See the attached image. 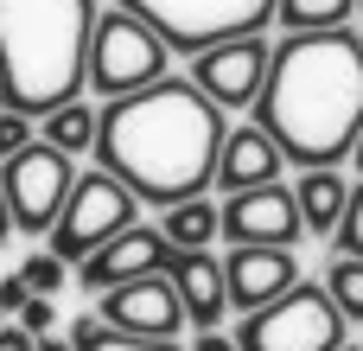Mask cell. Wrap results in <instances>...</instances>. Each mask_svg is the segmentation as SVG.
<instances>
[{"label":"cell","instance_id":"6da1fadb","mask_svg":"<svg viewBox=\"0 0 363 351\" xmlns=\"http://www.w3.org/2000/svg\"><path fill=\"white\" fill-rule=\"evenodd\" d=\"M223 109L191 90V77H160L153 90L115 96L96 109V166L121 179L140 205H185L217 185V147H223Z\"/></svg>","mask_w":363,"mask_h":351},{"label":"cell","instance_id":"7a4b0ae2","mask_svg":"<svg viewBox=\"0 0 363 351\" xmlns=\"http://www.w3.org/2000/svg\"><path fill=\"white\" fill-rule=\"evenodd\" d=\"M255 128L300 173L351 160V147L363 134V38L351 26L287 32L268 58Z\"/></svg>","mask_w":363,"mask_h":351},{"label":"cell","instance_id":"3957f363","mask_svg":"<svg viewBox=\"0 0 363 351\" xmlns=\"http://www.w3.org/2000/svg\"><path fill=\"white\" fill-rule=\"evenodd\" d=\"M89 0H0V109L51 115L89 83Z\"/></svg>","mask_w":363,"mask_h":351},{"label":"cell","instance_id":"277c9868","mask_svg":"<svg viewBox=\"0 0 363 351\" xmlns=\"http://www.w3.org/2000/svg\"><path fill=\"white\" fill-rule=\"evenodd\" d=\"M160 77H172V51L166 38L134 19V13H96V32H89V90L96 96H134V90H153Z\"/></svg>","mask_w":363,"mask_h":351},{"label":"cell","instance_id":"5b68a950","mask_svg":"<svg viewBox=\"0 0 363 351\" xmlns=\"http://www.w3.org/2000/svg\"><path fill=\"white\" fill-rule=\"evenodd\" d=\"M121 13L147 19V26L166 38V51L198 58V51H211V45H223V38L262 32V26L274 19V0H121Z\"/></svg>","mask_w":363,"mask_h":351},{"label":"cell","instance_id":"8992f818","mask_svg":"<svg viewBox=\"0 0 363 351\" xmlns=\"http://www.w3.org/2000/svg\"><path fill=\"white\" fill-rule=\"evenodd\" d=\"M345 345V313L325 301L319 281H294L281 301L242 313L236 351H338Z\"/></svg>","mask_w":363,"mask_h":351},{"label":"cell","instance_id":"52a82bcc","mask_svg":"<svg viewBox=\"0 0 363 351\" xmlns=\"http://www.w3.org/2000/svg\"><path fill=\"white\" fill-rule=\"evenodd\" d=\"M128 224H140V198L121 185V179H108L102 166L96 173H77V185H70V198H64V211H57V224H51V256L57 262H89L102 243H115Z\"/></svg>","mask_w":363,"mask_h":351},{"label":"cell","instance_id":"ba28073f","mask_svg":"<svg viewBox=\"0 0 363 351\" xmlns=\"http://www.w3.org/2000/svg\"><path fill=\"white\" fill-rule=\"evenodd\" d=\"M70 185H77V160L57 153L51 141H26L13 160H0V192L13 205V230H26V237L57 224Z\"/></svg>","mask_w":363,"mask_h":351},{"label":"cell","instance_id":"9c48e42d","mask_svg":"<svg viewBox=\"0 0 363 351\" xmlns=\"http://www.w3.org/2000/svg\"><path fill=\"white\" fill-rule=\"evenodd\" d=\"M217 237H230V249H294L306 237L294 185H262V192H230L217 205Z\"/></svg>","mask_w":363,"mask_h":351},{"label":"cell","instance_id":"30bf717a","mask_svg":"<svg viewBox=\"0 0 363 351\" xmlns=\"http://www.w3.org/2000/svg\"><path fill=\"white\" fill-rule=\"evenodd\" d=\"M268 58H274V45H262V32L223 38L191 58V90H204L217 109H255L262 83H268Z\"/></svg>","mask_w":363,"mask_h":351},{"label":"cell","instance_id":"8fae6325","mask_svg":"<svg viewBox=\"0 0 363 351\" xmlns=\"http://www.w3.org/2000/svg\"><path fill=\"white\" fill-rule=\"evenodd\" d=\"M96 320L115 326V333H128V339H179L185 333V307H179V294H172L166 275H140L128 288H108Z\"/></svg>","mask_w":363,"mask_h":351},{"label":"cell","instance_id":"7c38bea8","mask_svg":"<svg viewBox=\"0 0 363 351\" xmlns=\"http://www.w3.org/2000/svg\"><path fill=\"white\" fill-rule=\"evenodd\" d=\"M172 262V243L160 237V224H128L115 243H102L89 262H83V294H108V288H128L140 275H166Z\"/></svg>","mask_w":363,"mask_h":351},{"label":"cell","instance_id":"4fadbf2b","mask_svg":"<svg viewBox=\"0 0 363 351\" xmlns=\"http://www.w3.org/2000/svg\"><path fill=\"white\" fill-rule=\"evenodd\" d=\"M294 281H300L294 249H230L223 256V294H230L236 313H255V307L281 301Z\"/></svg>","mask_w":363,"mask_h":351},{"label":"cell","instance_id":"5bb4252c","mask_svg":"<svg viewBox=\"0 0 363 351\" xmlns=\"http://www.w3.org/2000/svg\"><path fill=\"white\" fill-rule=\"evenodd\" d=\"M281 173H287V160L255 122L223 128V147H217V185L223 192H262V185H281Z\"/></svg>","mask_w":363,"mask_h":351},{"label":"cell","instance_id":"9a60e30c","mask_svg":"<svg viewBox=\"0 0 363 351\" xmlns=\"http://www.w3.org/2000/svg\"><path fill=\"white\" fill-rule=\"evenodd\" d=\"M166 281H172V294H179V307H185V326L217 333V320L230 313V294H223V262H217L211 249H172Z\"/></svg>","mask_w":363,"mask_h":351},{"label":"cell","instance_id":"2e32d148","mask_svg":"<svg viewBox=\"0 0 363 351\" xmlns=\"http://www.w3.org/2000/svg\"><path fill=\"white\" fill-rule=\"evenodd\" d=\"M294 205H300V224H306L313 237H332L338 217H345V205H351V185H345V173L313 166V173L294 179Z\"/></svg>","mask_w":363,"mask_h":351},{"label":"cell","instance_id":"e0dca14e","mask_svg":"<svg viewBox=\"0 0 363 351\" xmlns=\"http://www.w3.org/2000/svg\"><path fill=\"white\" fill-rule=\"evenodd\" d=\"M38 141H51L57 153H89L96 147V109L77 96V102H64V109H51V115H38Z\"/></svg>","mask_w":363,"mask_h":351},{"label":"cell","instance_id":"ac0fdd59","mask_svg":"<svg viewBox=\"0 0 363 351\" xmlns=\"http://www.w3.org/2000/svg\"><path fill=\"white\" fill-rule=\"evenodd\" d=\"M160 237H166L172 249H211V237H217V205H211V198H185V205H172L166 224H160Z\"/></svg>","mask_w":363,"mask_h":351},{"label":"cell","instance_id":"d6986e66","mask_svg":"<svg viewBox=\"0 0 363 351\" xmlns=\"http://www.w3.org/2000/svg\"><path fill=\"white\" fill-rule=\"evenodd\" d=\"M357 13V0H274V19L287 32H332Z\"/></svg>","mask_w":363,"mask_h":351},{"label":"cell","instance_id":"ffe728a7","mask_svg":"<svg viewBox=\"0 0 363 351\" xmlns=\"http://www.w3.org/2000/svg\"><path fill=\"white\" fill-rule=\"evenodd\" d=\"M70 351H185V345H179V339H128V333L102 326L96 313H83V320L70 326Z\"/></svg>","mask_w":363,"mask_h":351},{"label":"cell","instance_id":"44dd1931","mask_svg":"<svg viewBox=\"0 0 363 351\" xmlns=\"http://www.w3.org/2000/svg\"><path fill=\"white\" fill-rule=\"evenodd\" d=\"M325 301L345 313V326H363V262L357 256H332V269H325Z\"/></svg>","mask_w":363,"mask_h":351},{"label":"cell","instance_id":"7402d4cb","mask_svg":"<svg viewBox=\"0 0 363 351\" xmlns=\"http://www.w3.org/2000/svg\"><path fill=\"white\" fill-rule=\"evenodd\" d=\"M13 275H19V281H26L32 294H45V301H51V294H57V288L70 281V262H57L51 249H38V256H26V262H19Z\"/></svg>","mask_w":363,"mask_h":351},{"label":"cell","instance_id":"603a6c76","mask_svg":"<svg viewBox=\"0 0 363 351\" xmlns=\"http://www.w3.org/2000/svg\"><path fill=\"white\" fill-rule=\"evenodd\" d=\"M332 243H338V256H357V262H363V179L351 185V205H345V217H338Z\"/></svg>","mask_w":363,"mask_h":351},{"label":"cell","instance_id":"cb8c5ba5","mask_svg":"<svg viewBox=\"0 0 363 351\" xmlns=\"http://www.w3.org/2000/svg\"><path fill=\"white\" fill-rule=\"evenodd\" d=\"M13 326H19V333H26V339H45V333H51V326H57V307H51V301H45V294H32V301H26V307H19V313H13Z\"/></svg>","mask_w":363,"mask_h":351},{"label":"cell","instance_id":"d4e9b609","mask_svg":"<svg viewBox=\"0 0 363 351\" xmlns=\"http://www.w3.org/2000/svg\"><path fill=\"white\" fill-rule=\"evenodd\" d=\"M26 141H32V122H26V115H13V109H0V160H13Z\"/></svg>","mask_w":363,"mask_h":351},{"label":"cell","instance_id":"484cf974","mask_svg":"<svg viewBox=\"0 0 363 351\" xmlns=\"http://www.w3.org/2000/svg\"><path fill=\"white\" fill-rule=\"evenodd\" d=\"M26 301H32V288H26V281H19V275H6V281H0V313H6V320H13V313H19V307H26Z\"/></svg>","mask_w":363,"mask_h":351},{"label":"cell","instance_id":"4316f807","mask_svg":"<svg viewBox=\"0 0 363 351\" xmlns=\"http://www.w3.org/2000/svg\"><path fill=\"white\" fill-rule=\"evenodd\" d=\"M191 351H236V339H230V333H198Z\"/></svg>","mask_w":363,"mask_h":351},{"label":"cell","instance_id":"83f0119b","mask_svg":"<svg viewBox=\"0 0 363 351\" xmlns=\"http://www.w3.org/2000/svg\"><path fill=\"white\" fill-rule=\"evenodd\" d=\"M0 351H32V339H26L19 326H0Z\"/></svg>","mask_w":363,"mask_h":351},{"label":"cell","instance_id":"f1b7e54d","mask_svg":"<svg viewBox=\"0 0 363 351\" xmlns=\"http://www.w3.org/2000/svg\"><path fill=\"white\" fill-rule=\"evenodd\" d=\"M13 237V205H6V192H0V243Z\"/></svg>","mask_w":363,"mask_h":351},{"label":"cell","instance_id":"f546056e","mask_svg":"<svg viewBox=\"0 0 363 351\" xmlns=\"http://www.w3.org/2000/svg\"><path fill=\"white\" fill-rule=\"evenodd\" d=\"M32 351H70V339H51L45 333V339H32Z\"/></svg>","mask_w":363,"mask_h":351},{"label":"cell","instance_id":"4dcf8cb0","mask_svg":"<svg viewBox=\"0 0 363 351\" xmlns=\"http://www.w3.org/2000/svg\"><path fill=\"white\" fill-rule=\"evenodd\" d=\"M351 166H357V173H363V134H357V147H351Z\"/></svg>","mask_w":363,"mask_h":351},{"label":"cell","instance_id":"1f68e13d","mask_svg":"<svg viewBox=\"0 0 363 351\" xmlns=\"http://www.w3.org/2000/svg\"><path fill=\"white\" fill-rule=\"evenodd\" d=\"M338 351H363V345H351V339H345V345H338Z\"/></svg>","mask_w":363,"mask_h":351},{"label":"cell","instance_id":"d6a6232c","mask_svg":"<svg viewBox=\"0 0 363 351\" xmlns=\"http://www.w3.org/2000/svg\"><path fill=\"white\" fill-rule=\"evenodd\" d=\"M0 326H6V313H0Z\"/></svg>","mask_w":363,"mask_h":351}]
</instances>
